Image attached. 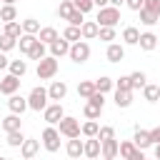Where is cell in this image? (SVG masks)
Returning <instances> with one entry per match:
<instances>
[{
  "instance_id": "1",
  "label": "cell",
  "mask_w": 160,
  "mask_h": 160,
  "mask_svg": "<svg viewBox=\"0 0 160 160\" xmlns=\"http://www.w3.org/2000/svg\"><path fill=\"white\" fill-rule=\"evenodd\" d=\"M48 102H50V98H48V88L35 85V88L30 90V95H28V110L42 112V110L48 108Z\"/></svg>"
},
{
  "instance_id": "2",
  "label": "cell",
  "mask_w": 160,
  "mask_h": 160,
  "mask_svg": "<svg viewBox=\"0 0 160 160\" xmlns=\"http://www.w3.org/2000/svg\"><path fill=\"white\" fill-rule=\"evenodd\" d=\"M58 58H52V55H45L42 60H38V68H35V75H38V80H52L55 75H58Z\"/></svg>"
},
{
  "instance_id": "3",
  "label": "cell",
  "mask_w": 160,
  "mask_h": 160,
  "mask_svg": "<svg viewBox=\"0 0 160 160\" xmlns=\"http://www.w3.org/2000/svg\"><path fill=\"white\" fill-rule=\"evenodd\" d=\"M95 22L100 28H115L120 22V8H112V5H105V8H98V18Z\"/></svg>"
},
{
  "instance_id": "4",
  "label": "cell",
  "mask_w": 160,
  "mask_h": 160,
  "mask_svg": "<svg viewBox=\"0 0 160 160\" xmlns=\"http://www.w3.org/2000/svg\"><path fill=\"white\" fill-rule=\"evenodd\" d=\"M68 58H70L72 62H78V65L88 62V60H90V45H88V40L70 42V52H68Z\"/></svg>"
},
{
  "instance_id": "5",
  "label": "cell",
  "mask_w": 160,
  "mask_h": 160,
  "mask_svg": "<svg viewBox=\"0 0 160 160\" xmlns=\"http://www.w3.org/2000/svg\"><path fill=\"white\" fill-rule=\"evenodd\" d=\"M40 142H42V148L48 152H58L60 150V130L52 128V125H48L42 130V135H40Z\"/></svg>"
},
{
  "instance_id": "6",
  "label": "cell",
  "mask_w": 160,
  "mask_h": 160,
  "mask_svg": "<svg viewBox=\"0 0 160 160\" xmlns=\"http://www.w3.org/2000/svg\"><path fill=\"white\" fill-rule=\"evenodd\" d=\"M58 130H60V135H65L68 140H70V138H80V120L72 118V115H62V120L58 122Z\"/></svg>"
},
{
  "instance_id": "7",
  "label": "cell",
  "mask_w": 160,
  "mask_h": 160,
  "mask_svg": "<svg viewBox=\"0 0 160 160\" xmlns=\"http://www.w3.org/2000/svg\"><path fill=\"white\" fill-rule=\"evenodd\" d=\"M62 115H65L62 102H48V108L42 110V118H45L48 125H58V122L62 120Z\"/></svg>"
},
{
  "instance_id": "8",
  "label": "cell",
  "mask_w": 160,
  "mask_h": 160,
  "mask_svg": "<svg viewBox=\"0 0 160 160\" xmlns=\"http://www.w3.org/2000/svg\"><path fill=\"white\" fill-rule=\"evenodd\" d=\"M20 78L18 75H12V72H8V75H2V80H0V95H12V92H18L20 90Z\"/></svg>"
},
{
  "instance_id": "9",
  "label": "cell",
  "mask_w": 160,
  "mask_h": 160,
  "mask_svg": "<svg viewBox=\"0 0 160 160\" xmlns=\"http://www.w3.org/2000/svg\"><path fill=\"white\" fill-rule=\"evenodd\" d=\"M65 95H68V82L65 80H52L50 88H48V98L52 102H60V100H65Z\"/></svg>"
},
{
  "instance_id": "10",
  "label": "cell",
  "mask_w": 160,
  "mask_h": 160,
  "mask_svg": "<svg viewBox=\"0 0 160 160\" xmlns=\"http://www.w3.org/2000/svg\"><path fill=\"white\" fill-rule=\"evenodd\" d=\"M48 50H50V55H52V58H58V60H60V58H65V55L70 52V42L60 35L58 40H52V42L48 45Z\"/></svg>"
},
{
  "instance_id": "11",
  "label": "cell",
  "mask_w": 160,
  "mask_h": 160,
  "mask_svg": "<svg viewBox=\"0 0 160 160\" xmlns=\"http://www.w3.org/2000/svg\"><path fill=\"white\" fill-rule=\"evenodd\" d=\"M8 110L15 112V115H22V112L28 110V98H22V95H18V92L8 95Z\"/></svg>"
},
{
  "instance_id": "12",
  "label": "cell",
  "mask_w": 160,
  "mask_h": 160,
  "mask_svg": "<svg viewBox=\"0 0 160 160\" xmlns=\"http://www.w3.org/2000/svg\"><path fill=\"white\" fill-rule=\"evenodd\" d=\"M38 152H40V140H35V138H25L22 145H20V155H22L25 160H32Z\"/></svg>"
},
{
  "instance_id": "13",
  "label": "cell",
  "mask_w": 160,
  "mask_h": 160,
  "mask_svg": "<svg viewBox=\"0 0 160 160\" xmlns=\"http://www.w3.org/2000/svg\"><path fill=\"white\" fill-rule=\"evenodd\" d=\"M105 58H108V62H122V60H125V45H120V42H108Z\"/></svg>"
},
{
  "instance_id": "14",
  "label": "cell",
  "mask_w": 160,
  "mask_h": 160,
  "mask_svg": "<svg viewBox=\"0 0 160 160\" xmlns=\"http://www.w3.org/2000/svg\"><path fill=\"white\" fill-rule=\"evenodd\" d=\"M82 155H85L88 160H98V158H100V140H98V138H88L85 145H82Z\"/></svg>"
},
{
  "instance_id": "15",
  "label": "cell",
  "mask_w": 160,
  "mask_h": 160,
  "mask_svg": "<svg viewBox=\"0 0 160 160\" xmlns=\"http://www.w3.org/2000/svg\"><path fill=\"white\" fill-rule=\"evenodd\" d=\"M132 142H135V148H138V150L152 148V140H150V130H142V128H138V130H135V135H132Z\"/></svg>"
},
{
  "instance_id": "16",
  "label": "cell",
  "mask_w": 160,
  "mask_h": 160,
  "mask_svg": "<svg viewBox=\"0 0 160 160\" xmlns=\"http://www.w3.org/2000/svg\"><path fill=\"white\" fill-rule=\"evenodd\" d=\"M82 140L80 138H70L68 140V145H65V152H68V158H72V160H80L82 158Z\"/></svg>"
},
{
  "instance_id": "17",
  "label": "cell",
  "mask_w": 160,
  "mask_h": 160,
  "mask_svg": "<svg viewBox=\"0 0 160 160\" xmlns=\"http://www.w3.org/2000/svg\"><path fill=\"white\" fill-rule=\"evenodd\" d=\"M138 45H140V50H145V52H150V50H155L158 48V35L155 32H140V40H138Z\"/></svg>"
},
{
  "instance_id": "18",
  "label": "cell",
  "mask_w": 160,
  "mask_h": 160,
  "mask_svg": "<svg viewBox=\"0 0 160 160\" xmlns=\"http://www.w3.org/2000/svg\"><path fill=\"white\" fill-rule=\"evenodd\" d=\"M100 158H108V160H118V140H105L100 142Z\"/></svg>"
},
{
  "instance_id": "19",
  "label": "cell",
  "mask_w": 160,
  "mask_h": 160,
  "mask_svg": "<svg viewBox=\"0 0 160 160\" xmlns=\"http://www.w3.org/2000/svg\"><path fill=\"white\" fill-rule=\"evenodd\" d=\"M98 30H100V25H98L95 20H85V22L80 25V35H82V40H95V38H98Z\"/></svg>"
},
{
  "instance_id": "20",
  "label": "cell",
  "mask_w": 160,
  "mask_h": 160,
  "mask_svg": "<svg viewBox=\"0 0 160 160\" xmlns=\"http://www.w3.org/2000/svg\"><path fill=\"white\" fill-rule=\"evenodd\" d=\"M5 132H15V130H20L22 128V120H20V115H15V112H10V115H5L2 118V125H0Z\"/></svg>"
},
{
  "instance_id": "21",
  "label": "cell",
  "mask_w": 160,
  "mask_h": 160,
  "mask_svg": "<svg viewBox=\"0 0 160 160\" xmlns=\"http://www.w3.org/2000/svg\"><path fill=\"white\" fill-rule=\"evenodd\" d=\"M60 35H58V30L52 28V25H45V28H40V32H38V40L40 42H45V45H50L52 40H58Z\"/></svg>"
},
{
  "instance_id": "22",
  "label": "cell",
  "mask_w": 160,
  "mask_h": 160,
  "mask_svg": "<svg viewBox=\"0 0 160 160\" xmlns=\"http://www.w3.org/2000/svg\"><path fill=\"white\" fill-rule=\"evenodd\" d=\"M138 40H140V30L135 25H128L122 30V45H138Z\"/></svg>"
},
{
  "instance_id": "23",
  "label": "cell",
  "mask_w": 160,
  "mask_h": 160,
  "mask_svg": "<svg viewBox=\"0 0 160 160\" xmlns=\"http://www.w3.org/2000/svg\"><path fill=\"white\" fill-rule=\"evenodd\" d=\"M115 105L118 108H130L132 105V90H115Z\"/></svg>"
},
{
  "instance_id": "24",
  "label": "cell",
  "mask_w": 160,
  "mask_h": 160,
  "mask_svg": "<svg viewBox=\"0 0 160 160\" xmlns=\"http://www.w3.org/2000/svg\"><path fill=\"white\" fill-rule=\"evenodd\" d=\"M135 150H138V148H135L132 140H120V142H118V155H120L122 160H130Z\"/></svg>"
},
{
  "instance_id": "25",
  "label": "cell",
  "mask_w": 160,
  "mask_h": 160,
  "mask_svg": "<svg viewBox=\"0 0 160 160\" xmlns=\"http://www.w3.org/2000/svg\"><path fill=\"white\" fill-rule=\"evenodd\" d=\"M35 40H38V35H30V32H22L20 38H18V48H20V52H30V48L35 45Z\"/></svg>"
},
{
  "instance_id": "26",
  "label": "cell",
  "mask_w": 160,
  "mask_h": 160,
  "mask_svg": "<svg viewBox=\"0 0 160 160\" xmlns=\"http://www.w3.org/2000/svg\"><path fill=\"white\" fill-rule=\"evenodd\" d=\"M95 90L105 95V92H110V90H115V80H112V78H108V75H100V78L95 80Z\"/></svg>"
},
{
  "instance_id": "27",
  "label": "cell",
  "mask_w": 160,
  "mask_h": 160,
  "mask_svg": "<svg viewBox=\"0 0 160 160\" xmlns=\"http://www.w3.org/2000/svg\"><path fill=\"white\" fill-rule=\"evenodd\" d=\"M12 20H18V8L15 5H0V22L5 25V22H12Z\"/></svg>"
},
{
  "instance_id": "28",
  "label": "cell",
  "mask_w": 160,
  "mask_h": 160,
  "mask_svg": "<svg viewBox=\"0 0 160 160\" xmlns=\"http://www.w3.org/2000/svg\"><path fill=\"white\" fill-rule=\"evenodd\" d=\"M45 55H48V45L40 42V40H35V45H32L30 52H28V58H30V60H42Z\"/></svg>"
},
{
  "instance_id": "29",
  "label": "cell",
  "mask_w": 160,
  "mask_h": 160,
  "mask_svg": "<svg viewBox=\"0 0 160 160\" xmlns=\"http://www.w3.org/2000/svg\"><path fill=\"white\" fill-rule=\"evenodd\" d=\"M92 92H95V80H80V82H78V95H80L82 100H88Z\"/></svg>"
},
{
  "instance_id": "30",
  "label": "cell",
  "mask_w": 160,
  "mask_h": 160,
  "mask_svg": "<svg viewBox=\"0 0 160 160\" xmlns=\"http://www.w3.org/2000/svg\"><path fill=\"white\" fill-rule=\"evenodd\" d=\"M98 130H100L98 120H85V122L80 125V135H85V138H95V135H98Z\"/></svg>"
},
{
  "instance_id": "31",
  "label": "cell",
  "mask_w": 160,
  "mask_h": 160,
  "mask_svg": "<svg viewBox=\"0 0 160 160\" xmlns=\"http://www.w3.org/2000/svg\"><path fill=\"white\" fill-rule=\"evenodd\" d=\"M142 98H145L148 102H158V100H160V85H150V82H148V85L142 88Z\"/></svg>"
},
{
  "instance_id": "32",
  "label": "cell",
  "mask_w": 160,
  "mask_h": 160,
  "mask_svg": "<svg viewBox=\"0 0 160 160\" xmlns=\"http://www.w3.org/2000/svg\"><path fill=\"white\" fill-rule=\"evenodd\" d=\"M20 25H22V32H30V35L40 32V20H35V18H25V20H20Z\"/></svg>"
},
{
  "instance_id": "33",
  "label": "cell",
  "mask_w": 160,
  "mask_h": 160,
  "mask_svg": "<svg viewBox=\"0 0 160 160\" xmlns=\"http://www.w3.org/2000/svg\"><path fill=\"white\" fill-rule=\"evenodd\" d=\"M72 10H75L72 0H60V5H58V18H60V20H68Z\"/></svg>"
},
{
  "instance_id": "34",
  "label": "cell",
  "mask_w": 160,
  "mask_h": 160,
  "mask_svg": "<svg viewBox=\"0 0 160 160\" xmlns=\"http://www.w3.org/2000/svg\"><path fill=\"white\" fill-rule=\"evenodd\" d=\"M138 12H140V22H142L145 28H152V25H155V22L160 20V18L155 15V12H150V10H145V8H140Z\"/></svg>"
},
{
  "instance_id": "35",
  "label": "cell",
  "mask_w": 160,
  "mask_h": 160,
  "mask_svg": "<svg viewBox=\"0 0 160 160\" xmlns=\"http://www.w3.org/2000/svg\"><path fill=\"white\" fill-rule=\"evenodd\" d=\"M62 38H65L68 42H78V40H82V35H80V28H78V25H68V28L62 30Z\"/></svg>"
},
{
  "instance_id": "36",
  "label": "cell",
  "mask_w": 160,
  "mask_h": 160,
  "mask_svg": "<svg viewBox=\"0 0 160 160\" xmlns=\"http://www.w3.org/2000/svg\"><path fill=\"white\" fill-rule=\"evenodd\" d=\"M8 70H10L12 75H18V78H22V75L28 72V62H25V60H10V65H8Z\"/></svg>"
},
{
  "instance_id": "37",
  "label": "cell",
  "mask_w": 160,
  "mask_h": 160,
  "mask_svg": "<svg viewBox=\"0 0 160 160\" xmlns=\"http://www.w3.org/2000/svg\"><path fill=\"white\" fill-rule=\"evenodd\" d=\"M130 82H132V90L145 88V85H148V75H145L142 70H135V72H130Z\"/></svg>"
},
{
  "instance_id": "38",
  "label": "cell",
  "mask_w": 160,
  "mask_h": 160,
  "mask_svg": "<svg viewBox=\"0 0 160 160\" xmlns=\"http://www.w3.org/2000/svg\"><path fill=\"white\" fill-rule=\"evenodd\" d=\"M2 32H5V35H10V38H15V40H18V38H20V35H22V25H20V22H18V20H12V22H5V30H2Z\"/></svg>"
},
{
  "instance_id": "39",
  "label": "cell",
  "mask_w": 160,
  "mask_h": 160,
  "mask_svg": "<svg viewBox=\"0 0 160 160\" xmlns=\"http://www.w3.org/2000/svg\"><path fill=\"white\" fill-rule=\"evenodd\" d=\"M82 112H85V118H88V120H98V118H100V112H102V108H98V105H92V102H88V100H85Z\"/></svg>"
},
{
  "instance_id": "40",
  "label": "cell",
  "mask_w": 160,
  "mask_h": 160,
  "mask_svg": "<svg viewBox=\"0 0 160 160\" xmlns=\"http://www.w3.org/2000/svg\"><path fill=\"white\" fill-rule=\"evenodd\" d=\"M100 142H105V140H112L115 138V128L112 125H100V130H98V135H95Z\"/></svg>"
},
{
  "instance_id": "41",
  "label": "cell",
  "mask_w": 160,
  "mask_h": 160,
  "mask_svg": "<svg viewBox=\"0 0 160 160\" xmlns=\"http://www.w3.org/2000/svg\"><path fill=\"white\" fill-rule=\"evenodd\" d=\"M12 48H18V40L2 32V35H0V52H10Z\"/></svg>"
},
{
  "instance_id": "42",
  "label": "cell",
  "mask_w": 160,
  "mask_h": 160,
  "mask_svg": "<svg viewBox=\"0 0 160 160\" xmlns=\"http://www.w3.org/2000/svg\"><path fill=\"white\" fill-rule=\"evenodd\" d=\"M22 140H25V135H22V130H15V132H8V145L10 148H20L22 145Z\"/></svg>"
},
{
  "instance_id": "43",
  "label": "cell",
  "mask_w": 160,
  "mask_h": 160,
  "mask_svg": "<svg viewBox=\"0 0 160 160\" xmlns=\"http://www.w3.org/2000/svg\"><path fill=\"white\" fill-rule=\"evenodd\" d=\"M98 38H100L102 42H112V40L118 38V32H115V28H100V30H98Z\"/></svg>"
},
{
  "instance_id": "44",
  "label": "cell",
  "mask_w": 160,
  "mask_h": 160,
  "mask_svg": "<svg viewBox=\"0 0 160 160\" xmlns=\"http://www.w3.org/2000/svg\"><path fill=\"white\" fill-rule=\"evenodd\" d=\"M115 90H132V82H130V75H120L115 80Z\"/></svg>"
},
{
  "instance_id": "45",
  "label": "cell",
  "mask_w": 160,
  "mask_h": 160,
  "mask_svg": "<svg viewBox=\"0 0 160 160\" xmlns=\"http://www.w3.org/2000/svg\"><path fill=\"white\" fill-rule=\"evenodd\" d=\"M72 5H75V10H80L82 15H85V12H90V10L95 8V5H92V0H72Z\"/></svg>"
},
{
  "instance_id": "46",
  "label": "cell",
  "mask_w": 160,
  "mask_h": 160,
  "mask_svg": "<svg viewBox=\"0 0 160 160\" xmlns=\"http://www.w3.org/2000/svg\"><path fill=\"white\" fill-rule=\"evenodd\" d=\"M82 22H85V15H82L80 10H72V12H70V18H68V25H78V28H80Z\"/></svg>"
},
{
  "instance_id": "47",
  "label": "cell",
  "mask_w": 160,
  "mask_h": 160,
  "mask_svg": "<svg viewBox=\"0 0 160 160\" xmlns=\"http://www.w3.org/2000/svg\"><path fill=\"white\" fill-rule=\"evenodd\" d=\"M88 102H92V105H98V108H105V95L95 90V92H92V95L88 98Z\"/></svg>"
},
{
  "instance_id": "48",
  "label": "cell",
  "mask_w": 160,
  "mask_h": 160,
  "mask_svg": "<svg viewBox=\"0 0 160 160\" xmlns=\"http://www.w3.org/2000/svg\"><path fill=\"white\" fill-rule=\"evenodd\" d=\"M142 8H145V10H150V12H155V15L160 18V0H145V2H142Z\"/></svg>"
},
{
  "instance_id": "49",
  "label": "cell",
  "mask_w": 160,
  "mask_h": 160,
  "mask_svg": "<svg viewBox=\"0 0 160 160\" xmlns=\"http://www.w3.org/2000/svg\"><path fill=\"white\" fill-rule=\"evenodd\" d=\"M142 2H145V0H125V8H130V10L138 12V10L142 8Z\"/></svg>"
},
{
  "instance_id": "50",
  "label": "cell",
  "mask_w": 160,
  "mask_h": 160,
  "mask_svg": "<svg viewBox=\"0 0 160 160\" xmlns=\"http://www.w3.org/2000/svg\"><path fill=\"white\" fill-rule=\"evenodd\" d=\"M150 140H152V145H158V142H160V125L150 130Z\"/></svg>"
},
{
  "instance_id": "51",
  "label": "cell",
  "mask_w": 160,
  "mask_h": 160,
  "mask_svg": "<svg viewBox=\"0 0 160 160\" xmlns=\"http://www.w3.org/2000/svg\"><path fill=\"white\" fill-rule=\"evenodd\" d=\"M8 65H10L8 55H5V52H0V70H8Z\"/></svg>"
},
{
  "instance_id": "52",
  "label": "cell",
  "mask_w": 160,
  "mask_h": 160,
  "mask_svg": "<svg viewBox=\"0 0 160 160\" xmlns=\"http://www.w3.org/2000/svg\"><path fill=\"white\" fill-rule=\"evenodd\" d=\"M108 5H112V8H122L125 0H108Z\"/></svg>"
},
{
  "instance_id": "53",
  "label": "cell",
  "mask_w": 160,
  "mask_h": 160,
  "mask_svg": "<svg viewBox=\"0 0 160 160\" xmlns=\"http://www.w3.org/2000/svg\"><path fill=\"white\" fill-rule=\"evenodd\" d=\"M130 160H145V155H142V150H135V152H132V158H130Z\"/></svg>"
},
{
  "instance_id": "54",
  "label": "cell",
  "mask_w": 160,
  "mask_h": 160,
  "mask_svg": "<svg viewBox=\"0 0 160 160\" xmlns=\"http://www.w3.org/2000/svg\"><path fill=\"white\" fill-rule=\"evenodd\" d=\"M92 5H95V8H105V5H108V0H92Z\"/></svg>"
},
{
  "instance_id": "55",
  "label": "cell",
  "mask_w": 160,
  "mask_h": 160,
  "mask_svg": "<svg viewBox=\"0 0 160 160\" xmlns=\"http://www.w3.org/2000/svg\"><path fill=\"white\" fill-rule=\"evenodd\" d=\"M155 158H158V160H160V142H158V145H155Z\"/></svg>"
},
{
  "instance_id": "56",
  "label": "cell",
  "mask_w": 160,
  "mask_h": 160,
  "mask_svg": "<svg viewBox=\"0 0 160 160\" xmlns=\"http://www.w3.org/2000/svg\"><path fill=\"white\" fill-rule=\"evenodd\" d=\"M0 2H2V5H15L18 0H0Z\"/></svg>"
},
{
  "instance_id": "57",
  "label": "cell",
  "mask_w": 160,
  "mask_h": 160,
  "mask_svg": "<svg viewBox=\"0 0 160 160\" xmlns=\"http://www.w3.org/2000/svg\"><path fill=\"white\" fill-rule=\"evenodd\" d=\"M0 125H2V115H0Z\"/></svg>"
},
{
  "instance_id": "58",
  "label": "cell",
  "mask_w": 160,
  "mask_h": 160,
  "mask_svg": "<svg viewBox=\"0 0 160 160\" xmlns=\"http://www.w3.org/2000/svg\"><path fill=\"white\" fill-rule=\"evenodd\" d=\"M0 160H8V158H2V155H0Z\"/></svg>"
},
{
  "instance_id": "59",
  "label": "cell",
  "mask_w": 160,
  "mask_h": 160,
  "mask_svg": "<svg viewBox=\"0 0 160 160\" xmlns=\"http://www.w3.org/2000/svg\"><path fill=\"white\" fill-rule=\"evenodd\" d=\"M102 160H108V158H102Z\"/></svg>"
},
{
  "instance_id": "60",
  "label": "cell",
  "mask_w": 160,
  "mask_h": 160,
  "mask_svg": "<svg viewBox=\"0 0 160 160\" xmlns=\"http://www.w3.org/2000/svg\"><path fill=\"white\" fill-rule=\"evenodd\" d=\"M0 5H2V2H0Z\"/></svg>"
},
{
  "instance_id": "61",
  "label": "cell",
  "mask_w": 160,
  "mask_h": 160,
  "mask_svg": "<svg viewBox=\"0 0 160 160\" xmlns=\"http://www.w3.org/2000/svg\"><path fill=\"white\" fill-rule=\"evenodd\" d=\"M85 160H88V158H85Z\"/></svg>"
}]
</instances>
